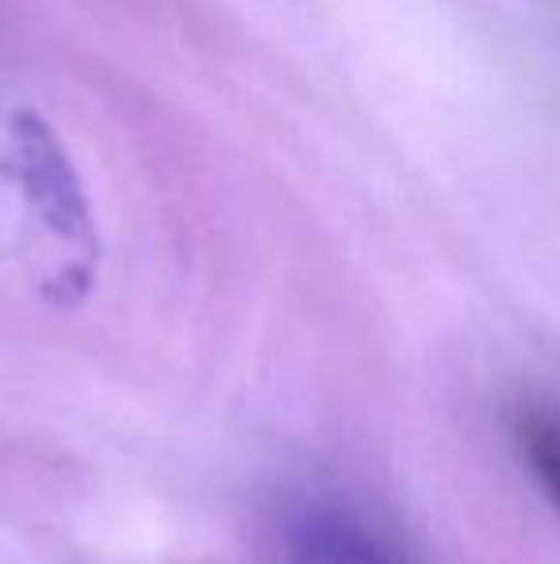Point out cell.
<instances>
[{
    "label": "cell",
    "instance_id": "7a4b0ae2",
    "mask_svg": "<svg viewBox=\"0 0 560 564\" xmlns=\"http://www.w3.org/2000/svg\"><path fill=\"white\" fill-rule=\"evenodd\" d=\"M510 438L523 465L560 514V408L546 400H523L510 415Z\"/></svg>",
    "mask_w": 560,
    "mask_h": 564
},
{
    "label": "cell",
    "instance_id": "6da1fadb",
    "mask_svg": "<svg viewBox=\"0 0 560 564\" xmlns=\"http://www.w3.org/2000/svg\"><path fill=\"white\" fill-rule=\"evenodd\" d=\"M284 564H404V557L350 507L311 503L284 534Z\"/></svg>",
    "mask_w": 560,
    "mask_h": 564
}]
</instances>
